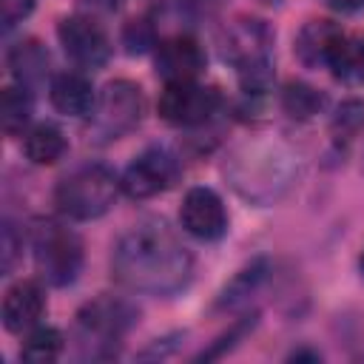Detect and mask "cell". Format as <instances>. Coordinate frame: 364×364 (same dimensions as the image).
Listing matches in <instances>:
<instances>
[{
	"instance_id": "obj_1",
	"label": "cell",
	"mask_w": 364,
	"mask_h": 364,
	"mask_svg": "<svg viewBox=\"0 0 364 364\" xmlns=\"http://www.w3.org/2000/svg\"><path fill=\"white\" fill-rule=\"evenodd\" d=\"M114 279L136 293L173 296L193 273V256L165 219H142L131 225L111 253Z\"/></svg>"
},
{
	"instance_id": "obj_2",
	"label": "cell",
	"mask_w": 364,
	"mask_h": 364,
	"mask_svg": "<svg viewBox=\"0 0 364 364\" xmlns=\"http://www.w3.org/2000/svg\"><path fill=\"white\" fill-rule=\"evenodd\" d=\"M296 159L299 156H293L279 142H253L230 156V162L225 165V176L245 199L270 202L290 185Z\"/></svg>"
},
{
	"instance_id": "obj_3",
	"label": "cell",
	"mask_w": 364,
	"mask_h": 364,
	"mask_svg": "<svg viewBox=\"0 0 364 364\" xmlns=\"http://www.w3.org/2000/svg\"><path fill=\"white\" fill-rule=\"evenodd\" d=\"M119 193V179L105 165H82L71 171L54 191V205L68 219H100L111 210Z\"/></svg>"
},
{
	"instance_id": "obj_4",
	"label": "cell",
	"mask_w": 364,
	"mask_h": 364,
	"mask_svg": "<svg viewBox=\"0 0 364 364\" xmlns=\"http://www.w3.org/2000/svg\"><path fill=\"white\" fill-rule=\"evenodd\" d=\"M296 57L307 68H333L336 74H347L350 68H358L361 46H353L350 37L330 20H310L296 34L293 46Z\"/></svg>"
},
{
	"instance_id": "obj_5",
	"label": "cell",
	"mask_w": 364,
	"mask_h": 364,
	"mask_svg": "<svg viewBox=\"0 0 364 364\" xmlns=\"http://www.w3.org/2000/svg\"><path fill=\"white\" fill-rule=\"evenodd\" d=\"M145 114V94L131 80H114L102 88L91 111V134L100 142L119 139L131 134Z\"/></svg>"
},
{
	"instance_id": "obj_6",
	"label": "cell",
	"mask_w": 364,
	"mask_h": 364,
	"mask_svg": "<svg viewBox=\"0 0 364 364\" xmlns=\"http://www.w3.org/2000/svg\"><path fill=\"white\" fill-rule=\"evenodd\" d=\"M34 264L48 284L54 287L71 284L82 270L80 236L57 222H40L34 230Z\"/></svg>"
},
{
	"instance_id": "obj_7",
	"label": "cell",
	"mask_w": 364,
	"mask_h": 364,
	"mask_svg": "<svg viewBox=\"0 0 364 364\" xmlns=\"http://www.w3.org/2000/svg\"><path fill=\"white\" fill-rule=\"evenodd\" d=\"M222 105V97L216 88L210 85H199V82H165L156 111L165 122L171 125H182V128H193L208 122Z\"/></svg>"
},
{
	"instance_id": "obj_8",
	"label": "cell",
	"mask_w": 364,
	"mask_h": 364,
	"mask_svg": "<svg viewBox=\"0 0 364 364\" xmlns=\"http://www.w3.org/2000/svg\"><path fill=\"white\" fill-rule=\"evenodd\" d=\"M179 179V162L165 148H148L142 151L122 173L119 188L131 199H151L156 193H165Z\"/></svg>"
},
{
	"instance_id": "obj_9",
	"label": "cell",
	"mask_w": 364,
	"mask_h": 364,
	"mask_svg": "<svg viewBox=\"0 0 364 364\" xmlns=\"http://www.w3.org/2000/svg\"><path fill=\"white\" fill-rule=\"evenodd\" d=\"M134 321H136V310L125 299H117V296H97L88 304H82L77 313L82 338L88 341L94 338L97 344L119 341L131 330Z\"/></svg>"
},
{
	"instance_id": "obj_10",
	"label": "cell",
	"mask_w": 364,
	"mask_h": 364,
	"mask_svg": "<svg viewBox=\"0 0 364 364\" xmlns=\"http://www.w3.org/2000/svg\"><path fill=\"white\" fill-rule=\"evenodd\" d=\"M57 37L63 51L82 68H100L108 63L111 57V40L108 34L100 28V23H94L91 17L74 14L60 20L57 26Z\"/></svg>"
},
{
	"instance_id": "obj_11",
	"label": "cell",
	"mask_w": 364,
	"mask_h": 364,
	"mask_svg": "<svg viewBox=\"0 0 364 364\" xmlns=\"http://www.w3.org/2000/svg\"><path fill=\"white\" fill-rule=\"evenodd\" d=\"M179 222L191 236L202 242H216L228 230L225 205L210 188H191L185 193L182 208H179Z\"/></svg>"
},
{
	"instance_id": "obj_12",
	"label": "cell",
	"mask_w": 364,
	"mask_h": 364,
	"mask_svg": "<svg viewBox=\"0 0 364 364\" xmlns=\"http://www.w3.org/2000/svg\"><path fill=\"white\" fill-rule=\"evenodd\" d=\"M205 68V51L191 34H176L156 48V74L165 82H191Z\"/></svg>"
},
{
	"instance_id": "obj_13",
	"label": "cell",
	"mask_w": 364,
	"mask_h": 364,
	"mask_svg": "<svg viewBox=\"0 0 364 364\" xmlns=\"http://www.w3.org/2000/svg\"><path fill=\"white\" fill-rule=\"evenodd\" d=\"M270 46L273 34L262 20H236L222 40V57L230 60L236 68L270 60Z\"/></svg>"
},
{
	"instance_id": "obj_14",
	"label": "cell",
	"mask_w": 364,
	"mask_h": 364,
	"mask_svg": "<svg viewBox=\"0 0 364 364\" xmlns=\"http://www.w3.org/2000/svg\"><path fill=\"white\" fill-rule=\"evenodd\" d=\"M46 310V296L37 282H17L3 296V327L9 333H23L40 321Z\"/></svg>"
},
{
	"instance_id": "obj_15",
	"label": "cell",
	"mask_w": 364,
	"mask_h": 364,
	"mask_svg": "<svg viewBox=\"0 0 364 364\" xmlns=\"http://www.w3.org/2000/svg\"><path fill=\"white\" fill-rule=\"evenodd\" d=\"M48 97H51V105L65 117H85L94 111V102H97L91 82L74 71L57 74L48 85Z\"/></svg>"
},
{
	"instance_id": "obj_16",
	"label": "cell",
	"mask_w": 364,
	"mask_h": 364,
	"mask_svg": "<svg viewBox=\"0 0 364 364\" xmlns=\"http://www.w3.org/2000/svg\"><path fill=\"white\" fill-rule=\"evenodd\" d=\"M9 68L20 85H34L48 71V51L40 40H20L9 51Z\"/></svg>"
},
{
	"instance_id": "obj_17",
	"label": "cell",
	"mask_w": 364,
	"mask_h": 364,
	"mask_svg": "<svg viewBox=\"0 0 364 364\" xmlns=\"http://www.w3.org/2000/svg\"><path fill=\"white\" fill-rule=\"evenodd\" d=\"M65 148H68V142H65L63 131L57 125H51V122L34 125L26 134V139H23V151H26V156L34 165H54V162H60Z\"/></svg>"
},
{
	"instance_id": "obj_18",
	"label": "cell",
	"mask_w": 364,
	"mask_h": 364,
	"mask_svg": "<svg viewBox=\"0 0 364 364\" xmlns=\"http://www.w3.org/2000/svg\"><path fill=\"white\" fill-rule=\"evenodd\" d=\"M324 105H327V97H324L318 88L307 85V82L293 80V82H287L284 91H282V108H284L290 117H296V119H313Z\"/></svg>"
},
{
	"instance_id": "obj_19",
	"label": "cell",
	"mask_w": 364,
	"mask_h": 364,
	"mask_svg": "<svg viewBox=\"0 0 364 364\" xmlns=\"http://www.w3.org/2000/svg\"><path fill=\"white\" fill-rule=\"evenodd\" d=\"M31 119V97H28V88L26 85H9L3 91V105H0V122H3V131L9 136L20 134L23 125Z\"/></svg>"
},
{
	"instance_id": "obj_20",
	"label": "cell",
	"mask_w": 364,
	"mask_h": 364,
	"mask_svg": "<svg viewBox=\"0 0 364 364\" xmlns=\"http://www.w3.org/2000/svg\"><path fill=\"white\" fill-rule=\"evenodd\" d=\"M63 353V336L54 327H34L20 347V358L31 364H48Z\"/></svg>"
},
{
	"instance_id": "obj_21",
	"label": "cell",
	"mask_w": 364,
	"mask_h": 364,
	"mask_svg": "<svg viewBox=\"0 0 364 364\" xmlns=\"http://www.w3.org/2000/svg\"><path fill=\"white\" fill-rule=\"evenodd\" d=\"M330 131H333V136L341 142H350V139H355L361 131H364V102L361 100H344L341 105H338V111H336V117H333V122H330Z\"/></svg>"
},
{
	"instance_id": "obj_22",
	"label": "cell",
	"mask_w": 364,
	"mask_h": 364,
	"mask_svg": "<svg viewBox=\"0 0 364 364\" xmlns=\"http://www.w3.org/2000/svg\"><path fill=\"white\" fill-rule=\"evenodd\" d=\"M262 279H264V262H256V264L239 270V276L222 290L219 307H233V304H239L245 296H250V293L256 290V284H259Z\"/></svg>"
},
{
	"instance_id": "obj_23",
	"label": "cell",
	"mask_w": 364,
	"mask_h": 364,
	"mask_svg": "<svg viewBox=\"0 0 364 364\" xmlns=\"http://www.w3.org/2000/svg\"><path fill=\"white\" fill-rule=\"evenodd\" d=\"M122 46L128 54H145L151 46H156V28L151 20L136 17L131 23H125L122 28Z\"/></svg>"
},
{
	"instance_id": "obj_24",
	"label": "cell",
	"mask_w": 364,
	"mask_h": 364,
	"mask_svg": "<svg viewBox=\"0 0 364 364\" xmlns=\"http://www.w3.org/2000/svg\"><path fill=\"white\" fill-rule=\"evenodd\" d=\"M20 247H23V236L14 233L11 225L3 228V239H0V256H3V276H9L17 264V256H20Z\"/></svg>"
},
{
	"instance_id": "obj_25",
	"label": "cell",
	"mask_w": 364,
	"mask_h": 364,
	"mask_svg": "<svg viewBox=\"0 0 364 364\" xmlns=\"http://www.w3.org/2000/svg\"><path fill=\"white\" fill-rule=\"evenodd\" d=\"M34 9V0H0V17H3V26L11 28L17 26L20 20H26Z\"/></svg>"
},
{
	"instance_id": "obj_26",
	"label": "cell",
	"mask_w": 364,
	"mask_h": 364,
	"mask_svg": "<svg viewBox=\"0 0 364 364\" xmlns=\"http://www.w3.org/2000/svg\"><path fill=\"white\" fill-rule=\"evenodd\" d=\"M82 6L91 11H117L119 0H82Z\"/></svg>"
},
{
	"instance_id": "obj_27",
	"label": "cell",
	"mask_w": 364,
	"mask_h": 364,
	"mask_svg": "<svg viewBox=\"0 0 364 364\" xmlns=\"http://www.w3.org/2000/svg\"><path fill=\"white\" fill-rule=\"evenodd\" d=\"M327 6H333L338 11H355L364 6V0H327Z\"/></svg>"
},
{
	"instance_id": "obj_28",
	"label": "cell",
	"mask_w": 364,
	"mask_h": 364,
	"mask_svg": "<svg viewBox=\"0 0 364 364\" xmlns=\"http://www.w3.org/2000/svg\"><path fill=\"white\" fill-rule=\"evenodd\" d=\"M304 358H307V361H318L321 355H318V353H310V350H296V353L290 355V361H304Z\"/></svg>"
},
{
	"instance_id": "obj_29",
	"label": "cell",
	"mask_w": 364,
	"mask_h": 364,
	"mask_svg": "<svg viewBox=\"0 0 364 364\" xmlns=\"http://www.w3.org/2000/svg\"><path fill=\"white\" fill-rule=\"evenodd\" d=\"M358 74L364 77V46H361V57H358Z\"/></svg>"
},
{
	"instance_id": "obj_30",
	"label": "cell",
	"mask_w": 364,
	"mask_h": 364,
	"mask_svg": "<svg viewBox=\"0 0 364 364\" xmlns=\"http://www.w3.org/2000/svg\"><path fill=\"white\" fill-rule=\"evenodd\" d=\"M361 273H364V250H361Z\"/></svg>"
}]
</instances>
